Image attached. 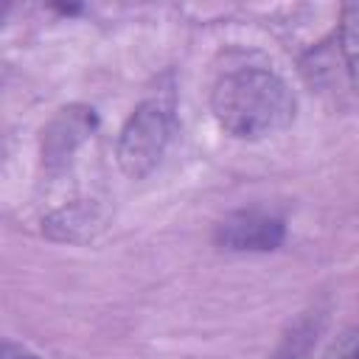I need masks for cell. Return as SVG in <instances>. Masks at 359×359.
<instances>
[{
    "instance_id": "1",
    "label": "cell",
    "mask_w": 359,
    "mask_h": 359,
    "mask_svg": "<svg viewBox=\"0 0 359 359\" xmlns=\"http://www.w3.org/2000/svg\"><path fill=\"white\" fill-rule=\"evenodd\" d=\"M210 109L219 126L244 140H258L294 121L297 101L286 79L261 62L224 67L210 90Z\"/></svg>"
},
{
    "instance_id": "2",
    "label": "cell",
    "mask_w": 359,
    "mask_h": 359,
    "mask_svg": "<svg viewBox=\"0 0 359 359\" xmlns=\"http://www.w3.org/2000/svg\"><path fill=\"white\" fill-rule=\"evenodd\" d=\"M309 81L334 101L359 104V6H345L328 42L306 62Z\"/></svg>"
},
{
    "instance_id": "3",
    "label": "cell",
    "mask_w": 359,
    "mask_h": 359,
    "mask_svg": "<svg viewBox=\"0 0 359 359\" xmlns=\"http://www.w3.org/2000/svg\"><path fill=\"white\" fill-rule=\"evenodd\" d=\"M174 132L171 107L163 101H143L121 129L118 137V163L126 177H146L165 154Z\"/></svg>"
},
{
    "instance_id": "4",
    "label": "cell",
    "mask_w": 359,
    "mask_h": 359,
    "mask_svg": "<svg viewBox=\"0 0 359 359\" xmlns=\"http://www.w3.org/2000/svg\"><path fill=\"white\" fill-rule=\"evenodd\" d=\"M283 219L258 208L236 210L216 224V244L236 252H266L283 241Z\"/></svg>"
},
{
    "instance_id": "5",
    "label": "cell",
    "mask_w": 359,
    "mask_h": 359,
    "mask_svg": "<svg viewBox=\"0 0 359 359\" xmlns=\"http://www.w3.org/2000/svg\"><path fill=\"white\" fill-rule=\"evenodd\" d=\"M93 123H95L93 109H84V107L62 109L56 115V121L48 126V132H45V146H42L45 163L48 165L65 163V157L73 154L76 146L93 132Z\"/></svg>"
},
{
    "instance_id": "6",
    "label": "cell",
    "mask_w": 359,
    "mask_h": 359,
    "mask_svg": "<svg viewBox=\"0 0 359 359\" xmlns=\"http://www.w3.org/2000/svg\"><path fill=\"white\" fill-rule=\"evenodd\" d=\"M323 359H359V328L345 331Z\"/></svg>"
}]
</instances>
